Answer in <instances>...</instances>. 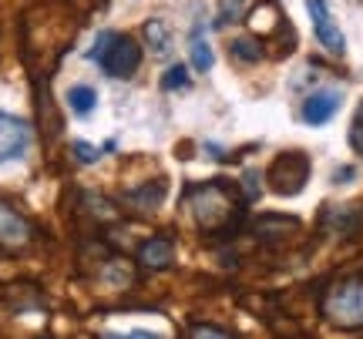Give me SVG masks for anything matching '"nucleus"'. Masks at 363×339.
<instances>
[{
    "label": "nucleus",
    "mask_w": 363,
    "mask_h": 339,
    "mask_svg": "<svg viewBox=\"0 0 363 339\" xmlns=\"http://www.w3.org/2000/svg\"><path fill=\"white\" fill-rule=\"evenodd\" d=\"M185 205L206 235H229L246 215V202L229 182H202L185 188Z\"/></svg>",
    "instance_id": "f257e3e1"
},
{
    "label": "nucleus",
    "mask_w": 363,
    "mask_h": 339,
    "mask_svg": "<svg viewBox=\"0 0 363 339\" xmlns=\"http://www.w3.org/2000/svg\"><path fill=\"white\" fill-rule=\"evenodd\" d=\"M88 57L101 67L108 78L128 81V78H135V71L142 67V44L131 38V34L104 30V34H98V40H94V47H91Z\"/></svg>",
    "instance_id": "f03ea898"
},
{
    "label": "nucleus",
    "mask_w": 363,
    "mask_h": 339,
    "mask_svg": "<svg viewBox=\"0 0 363 339\" xmlns=\"http://www.w3.org/2000/svg\"><path fill=\"white\" fill-rule=\"evenodd\" d=\"M323 316L337 329H363V275H347L326 289Z\"/></svg>",
    "instance_id": "7ed1b4c3"
},
{
    "label": "nucleus",
    "mask_w": 363,
    "mask_h": 339,
    "mask_svg": "<svg viewBox=\"0 0 363 339\" xmlns=\"http://www.w3.org/2000/svg\"><path fill=\"white\" fill-rule=\"evenodd\" d=\"M266 182L276 195H299L306 182H310V155L306 151H279V155L269 161V168H266Z\"/></svg>",
    "instance_id": "20e7f679"
},
{
    "label": "nucleus",
    "mask_w": 363,
    "mask_h": 339,
    "mask_svg": "<svg viewBox=\"0 0 363 339\" xmlns=\"http://www.w3.org/2000/svg\"><path fill=\"white\" fill-rule=\"evenodd\" d=\"M249 30L256 34L259 40H276V34H283V38H293L296 40V34H293V24L286 21L283 7L276 4V0H259L252 11H249L246 17Z\"/></svg>",
    "instance_id": "39448f33"
},
{
    "label": "nucleus",
    "mask_w": 363,
    "mask_h": 339,
    "mask_svg": "<svg viewBox=\"0 0 363 339\" xmlns=\"http://www.w3.org/2000/svg\"><path fill=\"white\" fill-rule=\"evenodd\" d=\"M306 11H310L313 34H316V40L323 44V51L340 57V54L347 51V38H343V30H340L333 11L326 7V0H306Z\"/></svg>",
    "instance_id": "423d86ee"
},
{
    "label": "nucleus",
    "mask_w": 363,
    "mask_h": 339,
    "mask_svg": "<svg viewBox=\"0 0 363 339\" xmlns=\"http://www.w3.org/2000/svg\"><path fill=\"white\" fill-rule=\"evenodd\" d=\"M30 148V125L0 111V161H17Z\"/></svg>",
    "instance_id": "0eeeda50"
},
{
    "label": "nucleus",
    "mask_w": 363,
    "mask_h": 339,
    "mask_svg": "<svg viewBox=\"0 0 363 339\" xmlns=\"http://www.w3.org/2000/svg\"><path fill=\"white\" fill-rule=\"evenodd\" d=\"M135 262L142 265L145 272H165L175 262V242L169 235H152V239H145L142 246L135 248Z\"/></svg>",
    "instance_id": "6e6552de"
},
{
    "label": "nucleus",
    "mask_w": 363,
    "mask_h": 339,
    "mask_svg": "<svg viewBox=\"0 0 363 339\" xmlns=\"http://www.w3.org/2000/svg\"><path fill=\"white\" fill-rule=\"evenodd\" d=\"M165 195H169V178H155V182H145L138 188H128L121 202H125V209L138 212V215H152L162 209Z\"/></svg>",
    "instance_id": "1a4fd4ad"
},
{
    "label": "nucleus",
    "mask_w": 363,
    "mask_h": 339,
    "mask_svg": "<svg viewBox=\"0 0 363 339\" xmlns=\"http://www.w3.org/2000/svg\"><path fill=\"white\" fill-rule=\"evenodd\" d=\"M340 105H343V98H340V91H313L306 101H303V108H299V115H303V121L310 125V128H320V125H326L330 117L340 111Z\"/></svg>",
    "instance_id": "9d476101"
},
{
    "label": "nucleus",
    "mask_w": 363,
    "mask_h": 339,
    "mask_svg": "<svg viewBox=\"0 0 363 339\" xmlns=\"http://www.w3.org/2000/svg\"><path fill=\"white\" fill-rule=\"evenodd\" d=\"M0 242L11 248H21L30 242V225L21 212H13L7 202H0Z\"/></svg>",
    "instance_id": "9b49d317"
},
{
    "label": "nucleus",
    "mask_w": 363,
    "mask_h": 339,
    "mask_svg": "<svg viewBox=\"0 0 363 339\" xmlns=\"http://www.w3.org/2000/svg\"><path fill=\"white\" fill-rule=\"evenodd\" d=\"M296 232H299V222L296 219H286V215H262L256 222V235L262 242H269V246H283Z\"/></svg>",
    "instance_id": "f8f14e48"
},
{
    "label": "nucleus",
    "mask_w": 363,
    "mask_h": 339,
    "mask_svg": "<svg viewBox=\"0 0 363 339\" xmlns=\"http://www.w3.org/2000/svg\"><path fill=\"white\" fill-rule=\"evenodd\" d=\"M145 38H148V47H152L158 57H165V54L172 51V34H169V27H165L162 17H155V21L145 24Z\"/></svg>",
    "instance_id": "ddd939ff"
},
{
    "label": "nucleus",
    "mask_w": 363,
    "mask_h": 339,
    "mask_svg": "<svg viewBox=\"0 0 363 339\" xmlns=\"http://www.w3.org/2000/svg\"><path fill=\"white\" fill-rule=\"evenodd\" d=\"M98 105V94L91 84H74L71 91H67V108L74 111V115H91Z\"/></svg>",
    "instance_id": "4468645a"
},
{
    "label": "nucleus",
    "mask_w": 363,
    "mask_h": 339,
    "mask_svg": "<svg viewBox=\"0 0 363 339\" xmlns=\"http://www.w3.org/2000/svg\"><path fill=\"white\" fill-rule=\"evenodd\" d=\"M189 54H192V67L199 71V74H206L208 67H212V47H208V40H206V34L202 30H195L192 34V40H189Z\"/></svg>",
    "instance_id": "2eb2a0df"
},
{
    "label": "nucleus",
    "mask_w": 363,
    "mask_h": 339,
    "mask_svg": "<svg viewBox=\"0 0 363 339\" xmlns=\"http://www.w3.org/2000/svg\"><path fill=\"white\" fill-rule=\"evenodd\" d=\"M229 54H233L235 61H246V64H256L262 61V44L256 38H239L229 44Z\"/></svg>",
    "instance_id": "dca6fc26"
},
{
    "label": "nucleus",
    "mask_w": 363,
    "mask_h": 339,
    "mask_svg": "<svg viewBox=\"0 0 363 339\" xmlns=\"http://www.w3.org/2000/svg\"><path fill=\"white\" fill-rule=\"evenodd\" d=\"M189 81H192L189 78V67L175 64L162 74V88H165V91H179V88H189Z\"/></svg>",
    "instance_id": "f3484780"
},
{
    "label": "nucleus",
    "mask_w": 363,
    "mask_h": 339,
    "mask_svg": "<svg viewBox=\"0 0 363 339\" xmlns=\"http://www.w3.org/2000/svg\"><path fill=\"white\" fill-rule=\"evenodd\" d=\"M71 155H74V161H81V165H94V161H101V148H94V144L88 142H74L71 144Z\"/></svg>",
    "instance_id": "a211bd4d"
},
{
    "label": "nucleus",
    "mask_w": 363,
    "mask_h": 339,
    "mask_svg": "<svg viewBox=\"0 0 363 339\" xmlns=\"http://www.w3.org/2000/svg\"><path fill=\"white\" fill-rule=\"evenodd\" d=\"M189 339H233L225 329L219 326H208V323H195V326H189Z\"/></svg>",
    "instance_id": "6ab92c4d"
},
{
    "label": "nucleus",
    "mask_w": 363,
    "mask_h": 339,
    "mask_svg": "<svg viewBox=\"0 0 363 339\" xmlns=\"http://www.w3.org/2000/svg\"><path fill=\"white\" fill-rule=\"evenodd\" d=\"M350 144H353V151L363 158V105L357 108V117H353V125H350Z\"/></svg>",
    "instance_id": "aec40b11"
},
{
    "label": "nucleus",
    "mask_w": 363,
    "mask_h": 339,
    "mask_svg": "<svg viewBox=\"0 0 363 339\" xmlns=\"http://www.w3.org/2000/svg\"><path fill=\"white\" fill-rule=\"evenodd\" d=\"M98 339H162L152 329H128V333H101Z\"/></svg>",
    "instance_id": "412c9836"
},
{
    "label": "nucleus",
    "mask_w": 363,
    "mask_h": 339,
    "mask_svg": "<svg viewBox=\"0 0 363 339\" xmlns=\"http://www.w3.org/2000/svg\"><path fill=\"white\" fill-rule=\"evenodd\" d=\"M350 178H353V168H340V171H337V178H333V182H337V185H343V182H350Z\"/></svg>",
    "instance_id": "4be33fe9"
},
{
    "label": "nucleus",
    "mask_w": 363,
    "mask_h": 339,
    "mask_svg": "<svg viewBox=\"0 0 363 339\" xmlns=\"http://www.w3.org/2000/svg\"><path fill=\"white\" fill-rule=\"evenodd\" d=\"M246 188H249V198H256V171L246 175Z\"/></svg>",
    "instance_id": "5701e85b"
}]
</instances>
